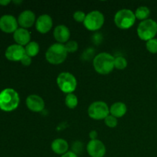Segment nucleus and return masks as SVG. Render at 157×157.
Wrapping results in <instances>:
<instances>
[{
  "mask_svg": "<svg viewBox=\"0 0 157 157\" xmlns=\"http://www.w3.org/2000/svg\"><path fill=\"white\" fill-rule=\"evenodd\" d=\"M52 150L55 153L58 155H64L67 152H68L69 145L67 141L61 138H58L53 140L52 143Z\"/></svg>",
  "mask_w": 157,
  "mask_h": 157,
  "instance_id": "obj_17",
  "label": "nucleus"
},
{
  "mask_svg": "<svg viewBox=\"0 0 157 157\" xmlns=\"http://www.w3.org/2000/svg\"><path fill=\"white\" fill-rule=\"evenodd\" d=\"M39 44L36 41H30L27 45L25 47V54L29 57H35L39 52Z\"/></svg>",
  "mask_w": 157,
  "mask_h": 157,
  "instance_id": "obj_19",
  "label": "nucleus"
},
{
  "mask_svg": "<svg viewBox=\"0 0 157 157\" xmlns=\"http://www.w3.org/2000/svg\"><path fill=\"white\" fill-rule=\"evenodd\" d=\"M13 38L16 44L24 47L31 41V34L26 29L18 28L13 33Z\"/></svg>",
  "mask_w": 157,
  "mask_h": 157,
  "instance_id": "obj_16",
  "label": "nucleus"
},
{
  "mask_svg": "<svg viewBox=\"0 0 157 157\" xmlns=\"http://www.w3.org/2000/svg\"><path fill=\"white\" fill-rule=\"evenodd\" d=\"M146 47L148 52L152 54L157 53V38H153L147 41Z\"/></svg>",
  "mask_w": 157,
  "mask_h": 157,
  "instance_id": "obj_23",
  "label": "nucleus"
},
{
  "mask_svg": "<svg viewBox=\"0 0 157 157\" xmlns=\"http://www.w3.org/2000/svg\"><path fill=\"white\" fill-rule=\"evenodd\" d=\"M87 113L91 119L101 121L110 114V108L104 101H95L89 106Z\"/></svg>",
  "mask_w": 157,
  "mask_h": 157,
  "instance_id": "obj_8",
  "label": "nucleus"
},
{
  "mask_svg": "<svg viewBox=\"0 0 157 157\" xmlns=\"http://www.w3.org/2000/svg\"><path fill=\"white\" fill-rule=\"evenodd\" d=\"M134 13L136 19H139L142 21L148 19L150 15V10L147 6H140L139 8L136 9Z\"/></svg>",
  "mask_w": 157,
  "mask_h": 157,
  "instance_id": "obj_20",
  "label": "nucleus"
},
{
  "mask_svg": "<svg viewBox=\"0 0 157 157\" xmlns=\"http://www.w3.org/2000/svg\"><path fill=\"white\" fill-rule=\"evenodd\" d=\"M115 58L107 52H101L94 58L93 65L100 75H106L114 69Z\"/></svg>",
  "mask_w": 157,
  "mask_h": 157,
  "instance_id": "obj_1",
  "label": "nucleus"
},
{
  "mask_svg": "<svg viewBox=\"0 0 157 157\" xmlns=\"http://www.w3.org/2000/svg\"><path fill=\"white\" fill-rule=\"evenodd\" d=\"M94 48H87L85 52H84V54L82 55V57L84 58V60L86 61H89V60L91 59L92 57H94Z\"/></svg>",
  "mask_w": 157,
  "mask_h": 157,
  "instance_id": "obj_28",
  "label": "nucleus"
},
{
  "mask_svg": "<svg viewBox=\"0 0 157 157\" xmlns=\"http://www.w3.org/2000/svg\"><path fill=\"white\" fill-rule=\"evenodd\" d=\"M104 15L102 12L94 10L86 15L84 25L89 31H98L103 27L104 24Z\"/></svg>",
  "mask_w": 157,
  "mask_h": 157,
  "instance_id": "obj_7",
  "label": "nucleus"
},
{
  "mask_svg": "<svg viewBox=\"0 0 157 157\" xmlns=\"http://www.w3.org/2000/svg\"><path fill=\"white\" fill-rule=\"evenodd\" d=\"M89 136L90 138V140H97L98 137V132L96 130H92L89 133Z\"/></svg>",
  "mask_w": 157,
  "mask_h": 157,
  "instance_id": "obj_30",
  "label": "nucleus"
},
{
  "mask_svg": "<svg viewBox=\"0 0 157 157\" xmlns=\"http://www.w3.org/2000/svg\"><path fill=\"white\" fill-rule=\"evenodd\" d=\"M135 13L130 9H124L118 11L114 15V23L119 29H128L136 21Z\"/></svg>",
  "mask_w": 157,
  "mask_h": 157,
  "instance_id": "obj_5",
  "label": "nucleus"
},
{
  "mask_svg": "<svg viewBox=\"0 0 157 157\" xmlns=\"http://www.w3.org/2000/svg\"><path fill=\"white\" fill-rule=\"evenodd\" d=\"M5 55L11 61H21V58L25 55V50L23 46L18 44H11L6 48Z\"/></svg>",
  "mask_w": 157,
  "mask_h": 157,
  "instance_id": "obj_10",
  "label": "nucleus"
},
{
  "mask_svg": "<svg viewBox=\"0 0 157 157\" xmlns=\"http://www.w3.org/2000/svg\"><path fill=\"white\" fill-rule=\"evenodd\" d=\"M18 20L12 15H4L0 18V29L6 33H14L18 29Z\"/></svg>",
  "mask_w": 157,
  "mask_h": 157,
  "instance_id": "obj_9",
  "label": "nucleus"
},
{
  "mask_svg": "<svg viewBox=\"0 0 157 157\" xmlns=\"http://www.w3.org/2000/svg\"><path fill=\"white\" fill-rule=\"evenodd\" d=\"M54 38L58 43L63 44L68 41L71 36V32L68 28L64 25H58L54 29Z\"/></svg>",
  "mask_w": 157,
  "mask_h": 157,
  "instance_id": "obj_15",
  "label": "nucleus"
},
{
  "mask_svg": "<svg viewBox=\"0 0 157 157\" xmlns=\"http://www.w3.org/2000/svg\"><path fill=\"white\" fill-rule=\"evenodd\" d=\"M36 21V17L35 13L31 10H25L20 13L18 18V25L21 28L26 29L32 27L33 25L35 24Z\"/></svg>",
  "mask_w": 157,
  "mask_h": 157,
  "instance_id": "obj_14",
  "label": "nucleus"
},
{
  "mask_svg": "<svg viewBox=\"0 0 157 157\" xmlns=\"http://www.w3.org/2000/svg\"><path fill=\"white\" fill-rule=\"evenodd\" d=\"M64 46L67 53H73L77 52L78 49V44L76 41H68L64 44Z\"/></svg>",
  "mask_w": 157,
  "mask_h": 157,
  "instance_id": "obj_24",
  "label": "nucleus"
},
{
  "mask_svg": "<svg viewBox=\"0 0 157 157\" xmlns=\"http://www.w3.org/2000/svg\"><path fill=\"white\" fill-rule=\"evenodd\" d=\"M87 152L91 157H104L106 153L105 145L98 139L90 140L87 145Z\"/></svg>",
  "mask_w": 157,
  "mask_h": 157,
  "instance_id": "obj_11",
  "label": "nucleus"
},
{
  "mask_svg": "<svg viewBox=\"0 0 157 157\" xmlns=\"http://www.w3.org/2000/svg\"><path fill=\"white\" fill-rule=\"evenodd\" d=\"M57 84L60 90L64 94H71L76 90L77 80L72 74L69 72H61L57 78Z\"/></svg>",
  "mask_w": 157,
  "mask_h": 157,
  "instance_id": "obj_6",
  "label": "nucleus"
},
{
  "mask_svg": "<svg viewBox=\"0 0 157 157\" xmlns=\"http://www.w3.org/2000/svg\"><path fill=\"white\" fill-rule=\"evenodd\" d=\"M127 107L124 103L116 102L112 104L110 107V114L116 118H121L126 114Z\"/></svg>",
  "mask_w": 157,
  "mask_h": 157,
  "instance_id": "obj_18",
  "label": "nucleus"
},
{
  "mask_svg": "<svg viewBox=\"0 0 157 157\" xmlns=\"http://www.w3.org/2000/svg\"><path fill=\"white\" fill-rule=\"evenodd\" d=\"M156 87H157V85H156Z\"/></svg>",
  "mask_w": 157,
  "mask_h": 157,
  "instance_id": "obj_33",
  "label": "nucleus"
},
{
  "mask_svg": "<svg viewBox=\"0 0 157 157\" xmlns=\"http://www.w3.org/2000/svg\"><path fill=\"white\" fill-rule=\"evenodd\" d=\"M19 102V95L14 89L6 88L0 92V109L3 111H13L18 107Z\"/></svg>",
  "mask_w": 157,
  "mask_h": 157,
  "instance_id": "obj_2",
  "label": "nucleus"
},
{
  "mask_svg": "<svg viewBox=\"0 0 157 157\" xmlns=\"http://www.w3.org/2000/svg\"><path fill=\"white\" fill-rule=\"evenodd\" d=\"M83 144L81 141H75L73 144H72V152L75 153V154H81L83 151Z\"/></svg>",
  "mask_w": 157,
  "mask_h": 157,
  "instance_id": "obj_26",
  "label": "nucleus"
},
{
  "mask_svg": "<svg viewBox=\"0 0 157 157\" xmlns=\"http://www.w3.org/2000/svg\"><path fill=\"white\" fill-rule=\"evenodd\" d=\"M26 106L31 111L38 113L41 112L44 108V101L40 96L36 94H31L26 98Z\"/></svg>",
  "mask_w": 157,
  "mask_h": 157,
  "instance_id": "obj_13",
  "label": "nucleus"
},
{
  "mask_svg": "<svg viewBox=\"0 0 157 157\" xmlns=\"http://www.w3.org/2000/svg\"><path fill=\"white\" fill-rule=\"evenodd\" d=\"M35 29L39 33L46 34L52 29L53 20L50 15L44 14L38 17L35 21Z\"/></svg>",
  "mask_w": 157,
  "mask_h": 157,
  "instance_id": "obj_12",
  "label": "nucleus"
},
{
  "mask_svg": "<svg viewBox=\"0 0 157 157\" xmlns=\"http://www.w3.org/2000/svg\"><path fill=\"white\" fill-rule=\"evenodd\" d=\"M11 2V1H9V0H0V5H2V6H7L8 4H9V3Z\"/></svg>",
  "mask_w": 157,
  "mask_h": 157,
  "instance_id": "obj_32",
  "label": "nucleus"
},
{
  "mask_svg": "<svg viewBox=\"0 0 157 157\" xmlns=\"http://www.w3.org/2000/svg\"><path fill=\"white\" fill-rule=\"evenodd\" d=\"M21 63L24 66L30 65V64H32V58H31V57H29V55H27L25 54V56L21 58Z\"/></svg>",
  "mask_w": 157,
  "mask_h": 157,
  "instance_id": "obj_29",
  "label": "nucleus"
},
{
  "mask_svg": "<svg viewBox=\"0 0 157 157\" xmlns=\"http://www.w3.org/2000/svg\"><path fill=\"white\" fill-rule=\"evenodd\" d=\"M67 56L65 46L60 43H55L48 48L45 53V58L52 64H60L64 62Z\"/></svg>",
  "mask_w": 157,
  "mask_h": 157,
  "instance_id": "obj_3",
  "label": "nucleus"
},
{
  "mask_svg": "<svg viewBox=\"0 0 157 157\" xmlns=\"http://www.w3.org/2000/svg\"><path fill=\"white\" fill-rule=\"evenodd\" d=\"M127 61L124 57L118 56L115 58L114 60V68L118 70H124L127 67Z\"/></svg>",
  "mask_w": 157,
  "mask_h": 157,
  "instance_id": "obj_22",
  "label": "nucleus"
},
{
  "mask_svg": "<svg viewBox=\"0 0 157 157\" xmlns=\"http://www.w3.org/2000/svg\"><path fill=\"white\" fill-rule=\"evenodd\" d=\"M61 157H78V155L75 154V153H73L72 151H68L66 153H64V155H62Z\"/></svg>",
  "mask_w": 157,
  "mask_h": 157,
  "instance_id": "obj_31",
  "label": "nucleus"
},
{
  "mask_svg": "<svg viewBox=\"0 0 157 157\" xmlns=\"http://www.w3.org/2000/svg\"><path fill=\"white\" fill-rule=\"evenodd\" d=\"M65 102L66 106L70 109H75L78 104V99L76 95L74 93L67 94L65 97Z\"/></svg>",
  "mask_w": 157,
  "mask_h": 157,
  "instance_id": "obj_21",
  "label": "nucleus"
},
{
  "mask_svg": "<svg viewBox=\"0 0 157 157\" xmlns=\"http://www.w3.org/2000/svg\"><path fill=\"white\" fill-rule=\"evenodd\" d=\"M74 19L78 22L84 23V19L86 18V14L83 11H76L73 15Z\"/></svg>",
  "mask_w": 157,
  "mask_h": 157,
  "instance_id": "obj_27",
  "label": "nucleus"
},
{
  "mask_svg": "<svg viewBox=\"0 0 157 157\" xmlns=\"http://www.w3.org/2000/svg\"><path fill=\"white\" fill-rule=\"evenodd\" d=\"M137 35L143 41H149L155 38L157 35V22L155 20L148 18L142 21L138 25Z\"/></svg>",
  "mask_w": 157,
  "mask_h": 157,
  "instance_id": "obj_4",
  "label": "nucleus"
},
{
  "mask_svg": "<svg viewBox=\"0 0 157 157\" xmlns=\"http://www.w3.org/2000/svg\"><path fill=\"white\" fill-rule=\"evenodd\" d=\"M104 121L106 125L108 127H110V128H113V127L117 125V118L112 116L111 114H109Z\"/></svg>",
  "mask_w": 157,
  "mask_h": 157,
  "instance_id": "obj_25",
  "label": "nucleus"
}]
</instances>
